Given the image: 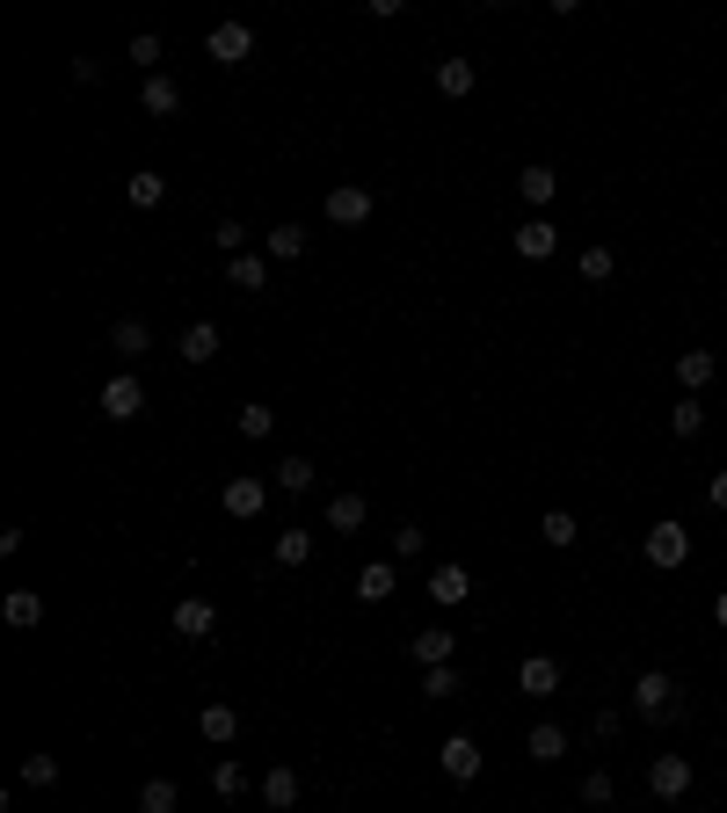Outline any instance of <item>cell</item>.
<instances>
[{
    "mask_svg": "<svg viewBox=\"0 0 727 813\" xmlns=\"http://www.w3.org/2000/svg\"><path fill=\"white\" fill-rule=\"evenodd\" d=\"M633 712H640V719H654V726H669V719H684V697H677V675H662V669H648V675H633Z\"/></svg>",
    "mask_w": 727,
    "mask_h": 813,
    "instance_id": "obj_1",
    "label": "cell"
},
{
    "mask_svg": "<svg viewBox=\"0 0 727 813\" xmlns=\"http://www.w3.org/2000/svg\"><path fill=\"white\" fill-rule=\"evenodd\" d=\"M684 559H691V530H684V524H648V567L677 575Z\"/></svg>",
    "mask_w": 727,
    "mask_h": 813,
    "instance_id": "obj_2",
    "label": "cell"
},
{
    "mask_svg": "<svg viewBox=\"0 0 727 813\" xmlns=\"http://www.w3.org/2000/svg\"><path fill=\"white\" fill-rule=\"evenodd\" d=\"M648 791L662 799V806H677L684 791H691V756H654L648 763Z\"/></svg>",
    "mask_w": 727,
    "mask_h": 813,
    "instance_id": "obj_3",
    "label": "cell"
},
{
    "mask_svg": "<svg viewBox=\"0 0 727 813\" xmlns=\"http://www.w3.org/2000/svg\"><path fill=\"white\" fill-rule=\"evenodd\" d=\"M436 763H444L451 785H473V777H481V741H473V734H451V741L436 748Z\"/></svg>",
    "mask_w": 727,
    "mask_h": 813,
    "instance_id": "obj_4",
    "label": "cell"
},
{
    "mask_svg": "<svg viewBox=\"0 0 727 813\" xmlns=\"http://www.w3.org/2000/svg\"><path fill=\"white\" fill-rule=\"evenodd\" d=\"M139 406H145V385L131 378V371L102 385V414H110V422H139Z\"/></svg>",
    "mask_w": 727,
    "mask_h": 813,
    "instance_id": "obj_5",
    "label": "cell"
},
{
    "mask_svg": "<svg viewBox=\"0 0 727 813\" xmlns=\"http://www.w3.org/2000/svg\"><path fill=\"white\" fill-rule=\"evenodd\" d=\"M204 51H212L218 66H241L247 51H255V29H247V23H218L212 37H204Z\"/></svg>",
    "mask_w": 727,
    "mask_h": 813,
    "instance_id": "obj_6",
    "label": "cell"
},
{
    "mask_svg": "<svg viewBox=\"0 0 727 813\" xmlns=\"http://www.w3.org/2000/svg\"><path fill=\"white\" fill-rule=\"evenodd\" d=\"M364 218H371V190L335 182V190H328V225H364Z\"/></svg>",
    "mask_w": 727,
    "mask_h": 813,
    "instance_id": "obj_7",
    "label": "cell"
},
{
    "mask_svg": "<svg viewBox=\"0 0 727 813\" xmlns=\"http://www.w3.org/2000/svg\"><path fill=\"white\" fill-rule=\"evenodd\" d=\"M465 596H473V575H465L459 559L430 567V603H444V610H451V603H465Z\"/></svg>",
    "mask_w": 727,
    "mask_h": 813,
    "instance_id": "obj_8",
    "label": "cell"
},
{
    "mask_svg": "<svg viewBox=\"0 0 727 813\" xmlns=\"http://www.w3.org/2000/svg\"><path fill=\"white\" fill-rule=\"evenodd\" d=\"M553 247H560V225H553V218H524V225H516V255H524V262H546Z\"/></svg>",
    "mask_w": 727,
    "mask_h": 813,
    "instance_id": "obj_9",
    "label": "cell"
},
{
    "mask_svg": "<svg viewBox=\"0 0 727 813\" xmlns=\"http://www.w3.org/2000/svg\"><path fill=\"white\" fill-rule=\"evenodd\" d=\"M218 502H226V516H263L269 487H263L255 473H241V479H226V494H218Z\"/></svg>",
    "mask_w": 727,
    "mask_h": 813,
    "instance_id": "obj_10",
    "label": "cell"
},
{
    "mask_svg": "<svg viewBox=\"0 0 727 813\" xmlns=\"http://www.w3.org/2000/svg\"><path fill=\"white\" fill-rule=\"evenodd\" d=\"M175 632H182V640H212V632H218V610H212L204 596H182V603H175Z\"/></svg>",
    "mask_w": 727,
    "mask_h": 813,
    "instance_id": "obj_11",
    "label": "cell"
},
{
    "mask_svg": "<svg viewBox=\"0 0 727 813\" xmlns=\"http://www.w3.org/2000/svg\"><path fill=\"white\" fill-rule=\"evenodd\" d=\"M516 691H524V697H553L560 691V661H553V654H532V661L516 669Z\"/></svg>",
    "mask_w": 727,
    "mask_h": 813,
    "instance_id": "obj_12",
    "label": "cell"
},
{
    "mask_svg": "<svg viewBox=\"0 0 727 813\" xmlns=\"http://www.w3.org/2000/svg\"><path fill=\"white\" fill-rule=\"evenodd\" d=\"M196 726H204V741H212V748H233V741H241V712H233V705H204V712H196Z\"/></svg>",
    "mask_w": 727,
    "mask_h": 813,
    "instance_id": "obj_13",
    "label": "cell"
},
{
    "mask_svg": "<svg viewBox=\"0 0 727 813\" xmlns=\"http://www.w3.org/2000/svg\"><path fill=\"white\" fill-rule=\"evenodd\" d=\"M524 756H532V763H560V756H567V726L538 719L532 734H524Z\"/></svg>",
    "mask_w": 727,
    "mask_h": 813,
    "instance_id": "obj_14",
    "label": "cell"
},
{
    "mask_svg": "<svg viewBox=\"0 0 727 813\" xmlns=\"http://www.w3.org/2000/svg\"><path fill=\"white\" fill-rule=\"evenodd\" d=\"M175 357H182V363H212L218 357V327H212V320H190L182 341H175Z\"/></svg>",
    "mask_w": 727,
    "mask_h": 813,
    "instance_id": "obj_15",
    "label": "cell"
},
{
    "mask_svg": "<svg viewBox=\"0 0 727 813\" xmlns=\"http://www.w3.org/2000/svg\"><path fill=\"white\" fill-rule=\"evenodd\" d=\"M713 371H720V363H713V349H684V357H677V385L691 392V400L713 385Z\"/></svg>",
    "mask_w": 727,
    "mask_h": 813,
    "instance_id": "obj_16",
    "label": "cell"
},
{
    "mask_svg": "<svg viewBox=\"0 0 727 813\" xmlns=\"http://www.w3.org/2000/svg\"><path fill=\"white\" fill-rule=\"evenodd\" d=\"M139 102H145V117H175V109H182V88H175L168 73H145Z\"/></svg>",
    "mask_w": 727,
    "mask_h": 813,
    "instance_id": "obj_17",
    "label": "cell"
},
{
    "mask_svg": "<svg viewBox=\"0 0 727 813\" xmlns=\"http://www.w3.org/2000/svg\"><path fill=\"white\" fill-rule=\"evenodd\" d=\"M473 80H481V73H473V59H436V95H473Z\"/></svg>",
    "mask_w": 727,
    "mask_h": 813,
    "instance_id": "obj_18",
    "label": "cell"
},
{
    "mask_svg": "<svg viewBox=\"0 0 727 813\" xmlns=\"http://www.w3.org/2000/svg\"><path fill=\"white\" fill-rule=\"evenodd\" d=\"M263 799H269V813H291V806H298V770L277 763V770L263 777Z\"/></svg>",
    "mask_w": 727,
    "mask_h": 813,
    "instance_id": "obj_19",
    "label": "cell"
},
{
    "mask_svg": "<svg viewBox=\"0 0 727 813\" xmlns=\"http://www.w3.org/2000/svg\"><path fill=\"white\" fill-rule=\"evenodd\" d=\"M414 661H422V669H451V632H444V624L414 632Z\"/></svg>",
    "mask_w": 727,
    "mask_h": 813,
    "instance_id": "obj_20",
    "label": "cell"
},
{
    "mask_svg": "<svg viewBox=\"0 0 727 813\" xmlns=\"http://www.w3.org/2000/svg\"><path fill=\"white\" fill-rule=\"evenodd\" d=\"M226 284L233 291H263L269 284V255H233V262H226Z\"/></svg>",
    "mask_w": 727,
    "mask_h": 813,
    "instance_id": "obj_21",
    "label": "cell"
},
{
    "mask_svg": "<svg viewBox=\"0 0 727 813\" xmlns=\"http://www.w3.org/2000/svg\"><path fill=\"white\" fill-rule=\"evenodd\" d=\"M516 190H524V204H553V196H560V175L546 168V160H538V168H524V175H516Z\"/></svg>",
    "mask_w": 727,
    "mask_h": 813,
    "instance_id": "obj_22",
    "label": "cell"
},
{
    "mask_svg": "<svg viewBox=\"0 0 727 813\" xmlns=\"http://www.w3.org/2000/svg\"><path fill=\"white\" fill-rule=\"evenodd\" d=\"M110 349H117L124 363H131V357H145V349H153V335H145V320H117V327H110Z\"/></svg>",
    "mask_w": 727,
    "mask_h": 813,
    "instance_id": "obj_23",
    "label": "cell"
},
{
    "mask_svg": "<svg viewBox=\"0 0 727 813\" xmlns=\"http://www.w3.org/2000/svg\"><path fill=\"white\" fill-rule=\"evenodd\" d=\"M124 196H131V204H139V211H153V204H161V196H168V175L139 168V175H131V182H124Z\"/></svg>",
    "mask_w": 727,
    "mask_h": 813,
    "instance_id": "obj_24",
    "label": "cell"
},
{
    "mask_svg": "<svg viewBox=\"0 0 727 813\" xmlns=\"http://www.w3.org/2000/svg\"><path fill=\"white\" fill-rule=\"evenodd\" d=\"M699 429H705V406L691 400V392H684V400L669 406V436H677V443H691V436H699Z\"/></svg>",
    "mask_w": 727,
    "mask_h": 813,
    "instance_id": "obj_25",
    "label": "cell"
},
{
    "mask_svg": "<svg viewBox=\"0 0 727 813\" xmlns=\"http://www.w3.org/2000/svg\"><path fill=\"white\" fill-rule=\"evenodd\" d=\"M357 596H364V603H386V596H393V559H371V567H364V575H357Z\"/></svg>",
    "mask_w": 727,
    "mask_h": 813,
    "instance_id": "obj_26",
    "label": "cell"
},
{
    "mask_svg": "<svg viewBox=\"0 0 727 813\" xmlns=\"http://www.w3.org/2000/svg\"><path fill=\"white\" fill-rule=\"evenodd\" d=\"M8 624H15V632L44 624V596H37V589H15V596H8Z\"/></svg>",
    "mask_w": 727,
    "mask_h": 813,
    "instance_id": "obj_27",
    "label": "cell"
},
{
    "mask_svg": "<svg viewBox=\"0 0 727 813\" xmlns=\"http://www.w3.org/2000/svg\"><path fill=\"white\" fill-rule=\"evenodd\" d=\"M306 559H314V538H306L298 524L277 530V567H306Z\"/></svg>",
    "mask_w": 727,
    "mask_h": 813,
    "instance_id": "obj_28",
    "label": "cell"
},
{
    "mask_svg": "<svg viewBox=\"0 0 727 813\" xmlns=\"http://www.w3.org/2000/svg\"><path fill=\"white\" fill-rule=\"evenodd\" d=\"M538 538H546V545H575L582 524L567 516V508H546V516H538Z\"/></svg>",
    "mask_w": 727,
    "mask_h": 813,
    "instance_id": "obj_29",
    "label": "cell"
},
{
    "mask_svg": "<svg viewBox=\"0 0 727 813\" xmlns=\"http://www.w3.org/2000/svg\"><path fill=\"white\" fill-rule=\"evenodd\" d=\"M212 791H218V799H241V791H247V770L233 763V756H218V763H212Z\"/></svg>",
    "mask_w": 727,
    "mask_h": 813,
    "instance_id": "obj_30",
    "label": "cell"
},
{
    "mask_svg": "<svg viewBox=\"0 0 727 813\" xmlns=\"http://www.w3.org/2000/svg\"><path fill=\"white\" fill-rule=\"evenodd\" d=\"M306 255V225H277L269 233V262H298Z\"/></svg>",
    "mask_w": 727,
    "mask_h": 813,
    "instance_id": "obj_31",
    "label": "cell"
},
{
    "mask_svg": "<svg viewBox=\"0 0 727 813\" xmlns=\"http://www.w3.org/2000/svg\"><path fill=\"white\" fill-rule=\"evenodd\" d=\"M277 487H284V494H306V487H314V457H284V465H277Z\"/></svg>",
    "mask_w": 727,
    "mask_h": 813,
    "instance_id": "obj_32",
    "label": "cell"
},
{
    "mask_svg": "<svg viewBox=\"0 0 727 813\" xmlns=\"http://www.w3.org/2000/svg\"><path fill=\"white\" fill-rule=\"evenodd\" d=\"M328 524L349 538V530H364V494H335V508H328Z\"/></svg>",
    "mask_w": 727,
    "mask_h": 813,
    "instance_id": "obj_33",
    "label": "cell"
},
{
    "mask_svg": "<svg viewBox=\"0 0 727 813\" xmlns=\"http://www.w3.org/2000/svg\"><path fill=\"white\" fill-rule=\"evenodd\" d=\"M269 429H277V414H269L263 400H247V406H241V436H247V443H263Z\"/></svg>",
    "mask_w": 727,
    "mask_h": 813,
    "instance_id": "obj_34",
    "label": "cell"
},
{
    "mask_svg": "<svg viewBox=\"0 0 727 813\" xmlns=\"http://www.w3.org/2000/svg\"><path fill=\"white\" fill-rule=\"evenodd\" d=\"M611 799H618L611 770H589V777H582V806H611Z\"/></svg>",
    "mask_w": 727,
    "mask_h": 813,
    "instance_id": "obj_35",
    "label": "cell"
},
{
    "mask_svg": "<svg viewBox=\"0 0 727 813\" xmlns=\"http://www.w3.org/2000/svg\"><path fill=\"white\" fill-rule=\"evenodd\" d=\"M139 813H175V785L168 777H153V785L139 791Z\"/></svg>",
    "mask_w": 727,
    "mask_h": 813,
    "instance_id": "obj_36",
    "label": "cell"
},
{
    "mask_svg": "<svg viewBox=\"0 0 727 813\" xmlns=\"http://www.w3.org/2000/svg\"><path fill=\"white\" fill-rule=\"evenodd\" d=\"M422 697H459V669H422Z\"/></svg>",
    "mask_w": 727,
    "mask_h": 813,
    "instance_id": "obj_37",
    "label": "cell"
},
{
    "mask_svg": "<svg viewBox=\"0 0 727 813\" xmlns=\"http://www.w3.org/2000/svg\"><path fill=\"white\" fill-rule=\"evenodd\" d=\"M218 255H226V262H233V255H241V240H247V225H241V218H218Z\"/></svg>",
    "mask_w": 727,
    "mask_h": 813,
    "instance_id": "obj_38",
    "label": "cell"
},
{
    "mask_svg": "<svg viewBox=\"0 0 727 813\" xmlns=\"http://www.w3.org/2000/svg\"><path fill=\"white\" fill-rule=\"evenodd\" d=\"M23 785H59V756H29V763H23Z\"/></svg>",
    "mask_w": 727,
    "mask_h": 813,
    "instance_id": "obj_39",
    "label": "cell"
},
{
    "mask_svg": "<svg viewBox=\"0 0 727 813\" xmlns=\"http://www.w3.org/2000/svg\"><path fill=\"white\" fill-rule=\"evenodd\" d=\"M611 269H618V262H611V247H589V255H582V276H589V284H604Z\"/></svg>",
    "mask_w": 727,
    "mask_h": 813,
    "instance_id": "obj_40",
    "label": "cell"
},
{
    "mask_svg": "<svg viewBox=\"0 0 727 813\" xmlns=\"http://www.w3.org/2000/svg\"><path fill=\"white\" fill-rule=\"evenodd\" d=\"M131 66L161 73V37H131Z\"/></svg>",
    "mask_w": 727,
    "mask_h": 813,
    "instance_id": "obj_41",
    "label": "cell"
},
{
    "mask_svg": "<svg viewBox=\"0 0 727 813\" xmlns=\"http://www.w3.org/2000/svg\"><path fill=\"white\" fill-rule=\"evenodd\" d=\"M422 552V524H400L393 530V559H414Z\"/></svg>",
    "mask_w": 727,
    "mask_h": 813,
    "instance_id": "obj_42",
    "label": "cell"
},
{
    "mask_svg": "<svg viewBox=\"0 0 727 813\" xmlns=\"http://www.w3.org/2000/svg\"><path fill=\"white\" fill-rule=\"evenodd\" d=\"M705 494H713V508H727V473H713V487H705Z\"/></svg>",
    "mask_w": 727,
    "mask_h": 813,
    "instance_id": "obj_43",
    "label": "cell"
},
{
    "mask_svg": "<svg viewBox=\"0 0 727 813\" xmlns=\"http://www.w3.org/2000/svg\"><path fill=\"white\" fill-rule=\"evenodd\" d=\"M713 618H720V624H727V589H720V596H713Z\"/></svg>",
    "mask_w": 727,
    "mask_h": 813,
    "instance_id": "obj_44",
    "label": "cell"
}]
</instances>
